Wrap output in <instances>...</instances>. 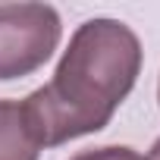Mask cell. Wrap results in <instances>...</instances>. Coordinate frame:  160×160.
<instances>
[{
	"instance_id": "cell-5",
	"label": "cell",
	"mask_w": 160,
	"mask_h": 160,
	"mask_svg": "<svg viewBox=\"0 0 160 160\" xmlns=\"http://www.w3.org/2000/svg\"><path fill=\"white\" fill-rule=\"evenodd\" d=\"M148 160H160V138L151 144V151H148Z\"/></svg>"
},
{
	"instance_id": "cell-6",
	"label": "cell",
	"mask_w": 160,
	"mask_h": 160,
	"mask_svg": "<svg viewBox=\"0 0 160 160\" xmlns=\"http://www.w3.org/2000/svg\"><path fill=\"white\" fill-rule=\"evenodd\" d=\"M157 94H160V91H157Z\"/></svg>"
},
{
	"instance_id": "cell-2",
	"label": "cell",
	"mask_w": 160,
	"mask_h": 160,
	"mask_svg": "<svg viewBox=\"0 0 160 160\" xmlns=\"http://www.w3.org/2000/svg\"><path fill=\"white\" fill-rule=\"evenodd\" d=\"M63 38L50 3H0V82L38 72Z\"/></svg>"
},
{
	"instance_id": "cell-4",
	"label": "cell",
	"mask_w": 160,
	"mask_h": 160,
	"mask_svg": "<svg viewBox=\"0 0 160 160\" xmlns=\"http://www.w3.org/2000/svg\"><path fill=\"white\" fill-rule=\"evenodd\" d=\"M69 160H144L138 151L126 148V144H107V148H91V151H82Z\"/></svg>"
},
{
	"instance_id": "cell-3",
	"label": "cell",
	"mask_w": 160,
	"mask_h": 160,
	"mask_svg": "<svg viewBox=\"0 0 160 160\" xmlns=\"http://www.w3.org/2000/svg\"><path fill=\"white\" fill-rule=\"evenodd\" d=\"M41 144L32 135L22 101H0V160H38Z\"/></svg>"
},
{
	"instance_id": "cell-1",
	"label": "cell",
	"mask_w": 160,
	"mask_h": 160,
	"mask_svg": "<svg viewBox=\"0 0 160 160\" xmlns=\"http://www.w3.org/2000/svg\"><path fill=\"white\" fill-rule=\"evenodd\" d=\"M141 41L119 19H88L75 28L47 85L22 101L25 122L41 148H60L101 132L135 88Z\"/></svg>"
}]
</instances>
